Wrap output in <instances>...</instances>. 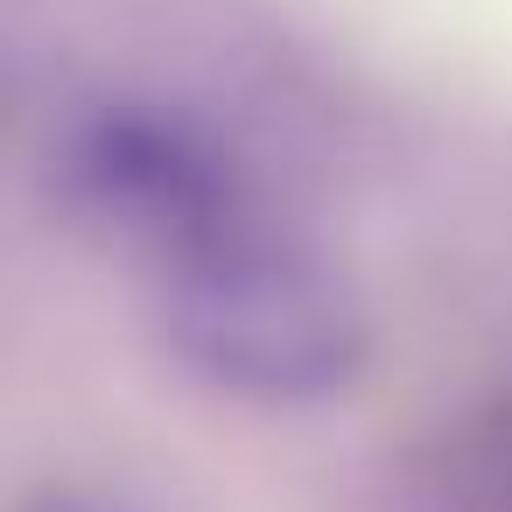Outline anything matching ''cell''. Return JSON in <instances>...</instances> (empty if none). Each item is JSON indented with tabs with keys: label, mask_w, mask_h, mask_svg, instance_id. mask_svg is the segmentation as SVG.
I'll use <instances>...</instances> for the list:
<instances>
[{
	"label": "cell",
	"mask_w": 512,
	"mask_h": 512,
	"mask_svg": "<svg viewBox=\"0 0 512 512\" xmlns=\"http://www.w3.org/2000/svg\"><path fill=\"white\" fill-rule=\"evenodd\" d=\"M169 358L253 407L337 400L372 358V316L351 274L274 211L148 274Z\"/></svg>",
	"instance_id": "1"
},
{
	"label": "cell",
	"mask_w": 512,
	"mask_h": 512,
	"mask_svg": "<svg viewBox=\"0 0 512 512\" xmlns=\"http://www.w3.org/2000/svg\"><path fill=\"white\" fill-rule=\"evenodd\" d=\"M43 183L64 225L162 274L211 239L267 218V197L239 148L190 106L148 92H99L57 113Z\"/></svg>",
	"instance_id": "2"
},
{
	"label": "cell",
	"mask_w": 512,
	"mask_h": 512,
	"mask_svg": "<svg viewBox=\"0 0 512 512\" xmlns=\"http://www.w3.org/2000/svg\"><path fill=\"white\" fill-rule=\"evenodd\" d=\"M15 512H106V505L85 498V491H64V484H57V491H29Z\"/></svg>",
	"instance_id": "3"
}]
</instances>
